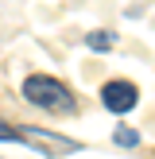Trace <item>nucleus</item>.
I'll use <instances>...</instances> for the list:
<instances>
[{"mask_svg": "<svg viewBox=\"0 0 155 159\" xmlns=\"http://www.w3.org/2000/svg\"><path fill=\"white\" fill-rule=\"evenodd\" d=\"M23 97L31 105L46 109V113H74V93L66 82H58L54 74H27L23 78Z\"/></svg>", "mask_w": 155, "mask_h": 159, "instance_id": "f257e3e1", "label": "nucleus"}, {"mask_svg": "<svg viewBox=\"0 0 155 159\" xmlns=\"http://www.w3.org/2000/svg\"><path fill=\"white\" fill-rule=\"evenodd\" d=\"M20 144H31L35 152H46V155H70V152H78L74 140H62L58 132H43V128H20Z\"/></svg>", "mask_w": 155, "mask_h": 159, "instance_id": "f03ea898", "label": "nucleus"}, {"mask_svg": "<svg viewBox=\"0 0 155 159\" xmlns=\"http://www.w3.org/2000/svg\"><path fill=\"white\" fill-rule=\"evenodd\" d=\"M101 101H105L108 113L124 116V113H132V109H136L140 89H136L132 82H105V85H101Z\"/></svg>", "mask_w": 155, "mask_h": 159, "instance_id": "7ed1b4c3", "label": "nucleus"}, {"mask_svg": "<svg viewBox=\"0 0 155 159\" xmlns=\"http://www.w3.org/2000/svg\"><path fill=\"white\" fill-rule=\"evenodd\" d=\"M113 43H116L113 31H89V35H85V47H89V51H97V54L113 51Z\"/></svg>", "mask_w": 155, "mask_h": 159, "instance_id": "20e7f679", "label": "nucleus"}, {"mask_svg": "<svg viewBox=\"0 0 155 159\" xmlns=\"http://www.w3.org/2000/svg\"><path fill=\"white\" fill-rule=\"evenodd\" d=\"M113 140H116L120 148H136V144H140V132H136V128H128V124H120V128L113 132Z\"/></svg>", "mask_w": 155, "mask_h": 159, "instance_id": "39448f33", "label": "nucleus"}, {"mask_svg": "<svg viewBox=\"0 0 155 159\" xmlns=\"http://www.w3.org/2000/svg\"><path fill=\"white\" fill-rule=\"evenodd\" d=\"M12 140L20 144V128H12L8 120H0V144H12Z\"/></svg>", "mask_w": 155, "mask_h": 159, "instance_id": "423d86ee", "label": "nucleus"}]
</instances>
